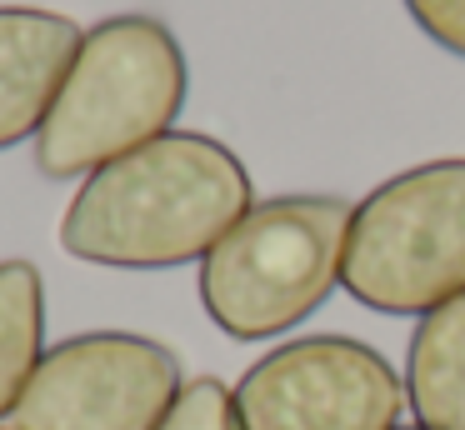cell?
Returning <instances> with one entry per match:
<instances>
[{
  "label": "cell",
  "instance_id": "obj_1",
  "mask_svg": "<svg viewBox=\"0 0 465 430\" xmlns=\"http://www.w3.org/2000/svg\"><path fill=\"white\" fill-rule=\"evenodd\" d=\"M251 205V170L225 140L165 130L81 180L61 215V245L105 270L201 265Z\"/></svg>",
  "mask_w": 465,
  "mask_h": 430
},
{
  "label": "cell",
  "instance_id": "obj_2",
  "mask_svg": "<svg viewBox=\"0 0 465 430\" xmlns=\"http://www.w3.org/2000/svg\"><path fill=\"white\" fill-rule=\"evenodd\" d=\"M191 95V65L161 15H105L81 35L65 70L55 105L41 135L31 140V160L45 180H71L151 145L175 130Z\"/></svg>",
  "mask_w": 465,
  "mask_h": 430
},
{
  "label": "cell",
  "instance_id": "obj_3",
  "mask_svg": "<svg viewBox=\"0 0 465 430\" xmlns=\"http://www.w3.org/2000/svg\"><path fill=\"white\" fill-rule=\"evenodd\" d=\"M351 205L341 195L255 200L201 260V305L231 340H271L311 320L341 285Z\"/></svg>",
  "mask_w": 465,
  "mask_h": 430
},
{
  "label": "cell",
  "instance_id": "obj_4",
  "mask_svg": "<svg viewBox=\"0 0 465 430\" xmlns=\"http://www.w3.org/2000/svg\"><path fill=\"white\" fill-rule=\"evenodd\" d=\"M341 285L375 315H430L465 295V155L425 160L351 205Z\"/></svg>",
  "mask_w": 465,
  "mask_h": 430
},
{
  "label": "cell",
  "instance_id": "obj_5",
  "mask_svg": "<svg viewBox=\"0 0 465 430\" xmlns=\"http://www.w3.org/2000/svg\"><path fill=\"white\" fill-rule=\"evenodd\" d=\"M181 385L171 345L135 330H85L41 355L5 430H155Z\"/></svg>",
  "mask_w": 465,
  "mask_h": 430
},
{
  "label": "cell",
  "instance_id": "obj_6",
  "mask_svg": "<svg viewBox=\"0 0 465 430\" xmlns=\"http://www.w3.org/2000/svg\"><path fill=\"white\" fill-rule=\"evenodd\" d=\"M231 390L245 430H395L405 415V380L355 335L285 340Z\"/></svg>",
  "mask_w": 465,
  "mask_h": 430
},
{
  "label": "cell",
  "instance_id": "obj_7",
  "mask_svg": "<svg viewBox=\"0 0 465 430\" xmlns=\"http://www.w3.org/2000/svg\"><path fill=\"white\" fill-rule=\"evenodd\" d=\"M85 30L45 5H0V150L41 135Z\"/></svg>",
  "mask_w": 465,
  "mask_h": 430
},
{
  "label": "cell",
  "instance_id": "obj_8",
  "mask_svg": "<svg viewBox=\"0 0 465 430\" xmlns=\"http://www.w3.org/2000/svg\"><path fill=\"white\" fill-rule=\"evenodd\" d=\"M405 410L425 430H465V295L415 320L405 345Z\"/></svg>",
  "mask_w": 465,
  "mask_h": 430
},
{
  "label": "cell",
  "instance_id": "obj_9",
  "mask_svg": "<svg viewBox=\"0 0 465 430\" xmlns=\"http://www.w3.org/2000/svg\"><path fill=\"white\" fill-rule=\"evenodd\" d=\"M45 355V280L31 260H0V420Z\"/></svg>",
  "mask_w": 465,
  "mask_h": 430
},
{
  "label": "cell",
  "instance_id": "obj_10",
  "mask_svg": "<svg viewBox=\"0 0 465 430\" xmlns=\"http://www.w3.org/2000/svg\"><path fill=\"white\" fill-rule=\"evenodd\" d=\"M155 430H245L235 415V390L215 375H195L181 385L175 405L165 410V420Z\"/></svg>",
  "mask_w": 465,
  "mask_h": 430
},
{
  "label": "cell",
  "instance_id": "obj_11",
  "mask_svg": "<svg viewBox=\"0 0 465 430\" xmlns=\"http://www.w3.org/2000/svg\"><path fill=\"white\" fill-rule=\"evenodd\" d=\"M405 10L435 45L465 60V0H405Z\"/></svg>",
  "mask_w": 465,
  "mask_h": 430
},
{
  "label": "cell",
  "instance_id": "obj_12",
  "mask_svg": "<svg viewBox=\"0 0 465 430\" xmlns=\"http://www.w3.org/2000/svg\"><path fill=\"white\" fill-rule=\"evenodd\" d=\"M395 430H425V425H395Z\"/></svg>",
  "mask_w": 465,
  "mask_h": 430
},
{
  "label": "cell",
  "instance_id": "obj_13",
  "mask_svg": "<svg viewBox=\"0 0 465 430\" xmlns=\"http://www.w3.org/2000/svg\"><path fill=\"white\" fill-rule=\"evenodd\" d=\"M0 430H5V425H0Z\"/></svg>",
  "mask_w": 465,
  "mask_h": 430
}]
</instances>
